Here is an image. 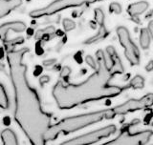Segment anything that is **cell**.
I'll return each instance as SVG.
<instances>
[{"mask_svg": "<svg viewBox=\"0 0 153 145\" xmlns=\"http://www.w3.org/2000/svg\"><path fill=\"white\" fill-rule=\"evenodd\" d=\"M29 48L7 52L9 74L14 94V120L32 144H45L52 117L42 109L36 90L29 83L24 57Z\"/></svg>", "mask_w": 153, "mask_h": 145, "instance_id": "cell-1", "label": "cell"}, {"mask_svg": "<svg viewBox=\"0 0 153 145\" xmlns=\"http://www.w3.org/2000/svg\"><path fill=\"white\" fill-rule=\"evenodd\" d=\"M96 55L98 68L87 79L79 84L59 80L54 86L52 94L59 109H72L92 101L116 98L127 89L126 86L120 87L109 83L115 74L107 63V56L102 50Z\"/></svg>", "mask_w": 153, "mask_h": 145, "instance_id": "cell-2", "label": "cell"}, {"mask_svg": "<svg viewBox=\"0 0 153 145\" xmlns=\"http://www.w3.org/2000/svg\"><path fill=\"white\" fill-rule=\"evenodd\" d=\"M115 115H117L115 113L114 109L111 108L65 118L59 120L57 123L51 125L48 128L45 134V141L46 142L54 141L60 135H68L70 133H74L87 126H90V125L102 121L103 119H111L115 118Z\"/></svg>", "mask_w": 153, "mask_h": 145, "instance_id": "cell-3", "label": "cell"}, {"mask_svg": "<svg viewBox=\"0 0 153 145\" xmlns=\"http://www.w3.org/2000/svg\"><path fill=\"white\" fill-rule=\"evenodd\" d=\"M100 1H102V0H54L45 7L33 10V12L30 13V16L33 18L49 16L69 8L80 7L82 5H90Z\"/></svg>", "mask_w": 153, "mask_h": 145, "instance_id": "cell-4", "label": "cell"}, {"mask_svg": "<svg viewBox=\"0 0 153 145\" xmlns=\"http://www.w3.org/2000/svg\"><path fill=\"white\" fill-rule=\"evenodd\" d=\"M117 131V127L115 125H108L100 129L95 130L90 133L81 135V136L71 138L69 141L62 142L64 145H85V144H93L100 141L104 138L110 137Z\"/></svg>", "mask_w": 153, "mask_h": 145, "instance_id": "cell-5", "label": "cell"}, {"mask_svg": "<svg viewBox=\"0 0 153 145\" xmlns=\"http://www.w3.org/2000/svg\"><path fill=\"white\" fill-rule=\"evenodd\" d=\"M116 32L120 43L124 49V55H126V59L132 66L138 65L140 63V51L132 41L128 30L126 27L120 26L117 28Z\"/></svg>", "mask_w": 153, "mask_h": 145, "instance_id": "cell-6", "label": "cell"}, {"mask_svg": "<svg viewBox=\"0 0 153 145\" xmlns=\"http://www.w3.org/2000/svg\"><path fill=\"white\" fill-rule=\"evenodd\" d=\"M153 105V93L143 95L141 98H131L124 103L115 106L113 108L116 115H126L128 113H133L136 111L149 108Z\"/></svg>", "mask_w": 153, "mask_h": 145, "instance_id": "cell-7", "label": "cell"}, {"mask_svg": "<svg viewBox=\"0 0 153 145\" xmlns=\"http://www.w3.org/2000/svg\"><path fill=\"white\" fill-rule=\"evenodd\" d=\"M153 132L151 130H145V131L139 132L136 134H129L127 132L122 133L119 137L111 141H107L104 144L108 145H141L146 144L151 137Z\"/></svg>", "mask_w": 153, "mask_h": 145, "instance_id": "cell-8", "label": "cell"}, {"mask_svg": "<svg viewBox=\"0 0 153 145\" xmlns=\"http://www.w3.org/2000/svg\"><path fill=\"white\" fill-rule=\"evenodd\" d=\"M95 19H96V21H97V23L99 24L98 33L96 36L88 38V39L84 42L85 44H93L95 42L102 40L108 35V31L104 24V13L102 12V9H100V8L95 9Z\"/></svg>", "mask_w": 153, "mask_h": 145, "instance_id": "cell-9", "label": "cell"}, {"mask_svg": "<svg viewBox=\"0 0 153 145\" xmlns=\"http://www.w3.org/2000/svg\"><path fill=\"white\" fill-rule=\"evenodd\" d=\"M27 29L26 24L22 21H11L0 25V39L5 41L8 38L10 31L13 33H23Z\"/></svg>", "mask_w": 153, "mask_h": 145, "instance_id": "cell-10", "label": "cell"}, {"mask_svg": "<svg viewBox=\"0 0 153 145\" xmlns=\"http://www.w3.org/2000/svg\"><path fill=\"white\" fill-rule=\"evenodd\" d=\"M21 4L22 0H0V19L7 16Z\"/></svg>", "mask_w": 153, "mask_h": 145, "instance_id": "cell-11", "label": "cell"}, {"mask_svg": "<svg viewBox=\"0 0 153 145\" xmlns=\"http://www.w3.org/2000/svg\"><path fill=\"white\" fill-rule=\"evenodd\" d=\"M148 3L146 1H140L130 4L127 8V13H129V16L132 17H136L138 16H140L143 13H145L146 10L148 9Z\"/></svg>", "mask_w": 153, "mask_h": 145, "instance_id": "cell-12", "label": "cell"}, {"mask_svg": "<svg viewBox=\"0 0 153 145\" xmlns=\"http://www.w3.org/2000/svg\"><path fill=\"white\" fill-rule=\"evenodd\" d=\"M1 139L5 145H16L18 143L16 135L11 129H5L1 132Z\"/></svg>", "mask_w": 153, "mask_h": 145, "instance_id": "cell-13", "label": "cell"}, {"mask_svg": "<svg viewBox=\"0 0 153 145\" xmlns=\"http://www.w3.org/2000/svg\"><path fill=\"white\" fill-rule=\"evenodd\" d=\"M56 32V29L54 26H49L45 29H41V30H38L36 33V39L39 40V39H43V38H47V40L50 39V36L53 35Z\"/></svg>", "mask_w": 153, "mask_h": 145, "instance_id": "cell-14", "label": "cell"}, {"mask_svg": "<svg viewBox=\"0 0 153 145\" xmlns=\"http://www.w3.org/2000/svg\"><path fill=\"white\" fill-rule=\"evenodd\" d=\"M150 33L148 29L143 28L140 33V45L143 49H147L150 45Z\"/></svg>", "mask_w": 153, "mask_h": 145, "instance_id": "cell-15", "label": "cell"}, {"mask_svg": "<svg viewBox=\"0 0 153 145\" xmlns=\"http://www.w3.org/2000/svg\"><path fill=\"white\" fill-rule=\"evenodd\" d=\"M145 85V79L142 75H135L130 80V82L127 84V88H133V89H142Z\"/></svg>", "mask_w": 153, "mask_h": 145, "instance_id": "cell-16", "label": "cell"}, {"mask_svg": "<svg viewBox=\"0 0 153 145\" xmlns=\"http://www.w3.org/2000/svg\"><path fill=\"white\" fill-rule=\"evenodd\" d=\"M4 45H5V49H6L7 52L12 51L13 48L16 45H20L24 42V38L23 37H16V38H12V39H7L3 41Z\"/></svg>", "mask_w": 153, "mask_h": 145, "instance_id": "cell-17", "label": "cell"}, {"mask_svg": "<svg viewBox=\"0 0 153 145\" xmlns=\"http://www.w3.org/2000/svg\"><path fill=\"white\" fill-rule=\"evenodd\" d=\"M10 106L9 98L6 93L4 86L0 83V108L2 109H8Z\"/></svg>", "mask_w": 153, "mask_h": 145, "instance_id": "cell-18", "label": "cell"}, {"mask_svg": "<svg viewBox=\"0 0 153 145\" xmlns=\"http://www.w3.org/2000/svg\"><path fill=\"white\" fill-rule=\"evenodd\" d=\"M62 25H63L65 32L72 31L76 28V23L73 20H71V19H68V18L63 19V21H62Z\"/></svg>", "mask_w": 153, "mask_h": 145, "instance_id": "cell-19", "label": "cell"}, {"mask_svg": "<svg viewBox=\"0 0 153 145\" xmlns=\"http://www.w3.org/2000/svg\"><path fill=\"white\" fill-rule=\"evenodd\" d=\"M109 11L111 13L120 14L122 13V6L117 2H113V3H111L109 5Z\"/></svg>", "mask_w": 153, "mask_h": 145, "instance_id": "cell-20", "label": "cell"}, {"mask_svg": "<svg viewBox=\"0 0 153 145\" xmlns=\"http://www.w3.org/2000/svg\"><path fill=\"white\" fill-rule=\"evenodd\" d=\"M85 62L87 63L91 68H93V69H97L98 67H97V64H96V61L94 59V57H92L91 55H87L85 57Z\"/></svg>", "mask_w": 153, "mask_h": 145, "instance_id": "cell-21", "label": "cell"}, {"mask_svg": "<svg viewBox=\"0 0 153 145\" xmlns=\"http://www.w3.org/2000/svg\"><path fill=\"white\" fill-rule=\"evenodd\" d=\"M70 74H71V69L69 68V67H67V66H65V67H63L62 68V70H61V72H60V77L61 78H67L69 75H70Z\"/></svg>", "mask_w": 153, "mask_h": 145, "instance_id": "cell-22", "label": "cell"}, {"mask_svg": "<svg viewBox=\"0 0 153 145\" xmlns=\"http://www.w3.org/2000/svg\"><path fill=\"white\" fill-rule=\"evenodd\" d=\"M49 81H50V77L48 76V75H43V76H41L40 78H39V83L41 85H44L45 83H48Z\"/></svg>", "mask_w": 153, "mask_h": 145, "instance_id": "cell-23", "label": "cell"}, {"mask_svg": "<svg viewBox=\"0 0 153 145\" xmlns=\"http://www.w3.org/2000/svg\"><path fill=\"white\" fill-rule=\"evenodd\" d=\"M56 62V59H47L43 61V65L44 66H51Z\"/></svg>", "mask_w": 153, "mask_h": 145, "instance_id": "cell-24", "label": "cell"}, {"mask_svg": "<svg viewBox=\"0 0 153 145\" xmlns=\"http://www.w3.org/2000/svg\"><path fill=\"white\" fill-rule=\"evenodd\" d=\"M148 31H149L150 36L153 38V20H151L149 23H148Z\"/></svg>", "mask_w": 153, "mask_h": 145, "instance_id": "cell-25", "label": "cell"}, {"mask_svg": "<svg viewBox=\"0 0 153 145\" xmlns=\"http://www.w3.org/2000/svg\"><path fill=\"white\" fill-rule=\"evenodd\" d=\"M36 54L38 55H41L43 54V50L40 48V45H39V42L36 43Z\"/></svg>", "mask_w": 153, "mask_h": 145, "instance_id": "cell-26", "label": "cell"}, {"mask_svg": "<svg viewBox=\"0 0 153 145\" xmlns=\"http://www.w3.org/2000/svg\"><path fill=\"white\" fill-rule=\"evenodd\" d=\"M146 70L148 71V72L153 71V61H150L149 63H148V64L146 66Z\"/></svg>", "mask_w": 153, "mask_h": 145, "instance_id": "cell-27", "label": "cell"}, {"mask_svg": "<svg viewBox=\"0 0 153 145\" xmlns=\"http://www.w3.org/2000/svg\"><path fill=\"white\" fill-rule=\"evenodd\" d=\"M3 122H4V124H5V125H10V118H8V117L4 118Z\"/></svg>", "mask_w": 153, "mask_h": 145, "instance_id": "cell-28", "label": "cell"}, {"mask_svg": "<svg viewBox=\"0 0 153 145\" xmlns=\"http://www.w3.org/2000/svg\"><path fill=\"white\" fill-rule=\"evenodd\" d=\"M33 29H28V35L30 36V35H33Z\"/></svg>", "mask_w": 153, "mask_h": 145, "instance_id": "cell-29", "label": "cell"}]
</instances>
